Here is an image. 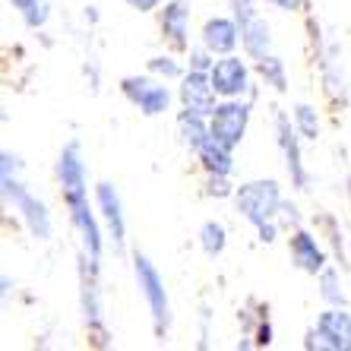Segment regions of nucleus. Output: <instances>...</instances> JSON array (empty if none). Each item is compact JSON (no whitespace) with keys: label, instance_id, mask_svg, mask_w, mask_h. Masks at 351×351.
<instances>
[{"label":"nucleus","instance_id":"nucleus-29","mask_svg":"<svg viewBox=\"0 0 351 351\" xmlns=\"http://www.w3.org/2000/svg\"><path fill=\"white\" fill-rule=\"evenodd\" d=\"M209 51V48H206ZM206 51H196L193 54V70H206V64H209V60H206Z\"/></svg>","mask_w":351,"mask_h":351},{"label":"nucleus","instance_id":"nucleus-4","mask_svg":"<svg viewBox=\"0 0 351 351\" xmlns=\"http://www.w3.org/2000/svg\"><path fill=\"white\" fill-rule=\"evenodd\" d=\"M58 174H60V187H64V199L70 209L80 203H89V199H86V165H82V158H80V146H76V143L60 152Z\"/></svg>","mask_w":351,"mask_h":351},{"label":"nucleus","instance_id":"nucleus-10","mask_svg":"<svg viewBox=\"0 0 351 351\" xmlns=\"http://www.w3.org/2000/svg\"><path fill=\"white\" fill-rule=\"evenodd\" d=\"M291 260L298 269L313 272V276L326 266V254H323L317 241H313L311 234H304V231H298V234L291 237Z\"/></svg>","mask_w":351,"mask_h":351},{"label":"nucleus","instance_id":"nucleus-25","mask_svg":"<svg viewBox=\"0 0 351 351\" xmlns=\"http://www.w3.org/2000/svg\"><path fill=\"white\" fill-rule=\"evenodd\" d=\"M231 3H234V13H237V23H241V25H244L247 19L256 16V10H254V3H250V0H231Z\"/></svg>","mask_w":351,"mask_h":351},{"label":"nucleus","instance_id":"nucleus-20","mask_svg":"<svg viewBox=\"0 0 351 351\" xmlns=\"http://www.w3.org/2000/svg\"><path fill=\"white\" fill-rule=\"evenodd\" d=\"M10 3H13V7L23 13L25 23L32 25V29L48 19V3H45V0H10Z\"/></svg>","mask_w":351,"mask_h":351},{"label":"nucleus","instance_id":"nucleus-7","mask_svg":"<svg viewBox=\"0 0 351 351\" xmlns=\"http://www.w3.org/2000/svg\"><path fill=\"white\" fill-rule=\"evenodd\" d=\"M215 86L213 80L203 73V70H193L190 76H184V86H180V101L187 111H196V114H213L215 111Z\"/></svg>","mask_w":351,"mask_h":351},{"label":"nucleus","instance_id":"nucleus-15","mask_svg":"<svg viewBox=\"0 0 351 351\" xmlns=\"http://www.w3.org/2000/svg\"><path fill=\"white\" fill-rule=\"evenodd\" d=\"M199 158H203V168L209 174H231V146L219 143L215 136H209L199 149Z\"/></svg>","mask_w":351,"mask_h":351},{"label":"nucleus","instance_id":"nucleus-1","mask_svg":"<svg viewBox=\"0 0 351 351\" xmlns=\"http://www.w3.org/2000/svg\"><path fill=\"white\" fill-rule=\"evenodd\" d=\"M278 206H282V199H278L276 180H250V184L237 190V209L247 221H254L256 228L276 215Z\"/></svg>","mask_w":351,"mask_h":351},{"label":"nucleus","instance_id":"nucleus-9","mask_svg":"<svg viewBox=\"0 0 351 351\" xmlns=\"http://www.w3.org/2000/svg\"><path fill=\"white\" fill-rule=\"evenodd\" d=\"M209 80H213L215 92L225 98H234L247 89V66L237 58H221L219 64L209 70Z\"/></svg>","mask_w":351,"mask_h":351},{"label":"nucleus","instance_id":"nucleus-26","mask_svg":"<svg viewBox=\"0 0 351 351\" xmlns=\"http://www.w3.org/2000/svg\"><path fill=\"white\" fill-rule=\"evenodd\" d=\"M209 193L213 196H228V184H225V174H213V180H209Z\"/></svg>","mask_w":351,"mask_h":351},{"label":"nucleus","instance_id":"nucleus-22","mask_svg":"<svg viewBox=\"0 0 351 351\" xmlns=\"http://www.w3.org/2000/svg\"><path fill=\"white\" fill-rule=\"evenodd\" d=\"M260 73L266 76V80H269L278 92H285L288 80H285V66H282V60H278V58H263L260 60Z\"/></svg>","mask_w":351,"mask_h":351},{"label":"nucleus","instance_id":"nucleus-21","mask_svg":"<svg viewBox=\"0 0 351 351\" xmlns=\"http://www.w3.org/2000/svg\"><path fill=\"white\" fill-rule=\"evenodd\" d=\"M294 121H298V130H301L304 136H307V139H317L319 121H317V111H313L311 105H298V111H294Z\"/></svg>","mask_w":351,"mask_h":351},{"label":"nucleus","instance_id":"nucleus-27","mask_svg":"<svg viewBox=\"0 0 351 351\" xmlns=\"http://www.w3.org/2000/svg\"><path fill=\"white\" fill-rule=\"evenodd\" d=\"M133 10H139V13H149V10H156L162 0H127Z\"/></svg>","mask_w":351,"mask_h":351},{"label":"nucleus","instance_id":"nucleus-12","mask_svg":"<svg viewBox=\"0 0 351 351\" xmlns=\"http://www.w3.org/2000/svg\"><path fill=\"white\" fill-rule=\"evenodd\" d=\"M241 41H244L250 58H256V60L269 58V25H266V19H260V16L247 19L241 25Z\"/></svg>","mask_w":351,"mask_h":351},{"label":"nucleus","instance_id":"nucleus-18","mask_svg":"<svg viewBox=\"0 0 351 351\" xmlns=\"http://www.w3.org/2000/svg\"><path fill=\"white\" fill-rule=\"evenodd\" d=\"M178 127H180V136H184V143H187L190 149H196V152L203 149L206 139L213 136V133L206 130L203 114H196V111H184V114H180V121H178Z\"/></svg>","mask_w":351,"mask_h":351},{"label":"nucleus","instance_id":"nucleus-17","mask_svg":"<svg viewBox=\"0 0 351 351\" xmlns=\"http://www.w3.org/2000/svg\"><path fill=\"white\" fill-rule=\"evenodd\" d=\"M70 213H73V225L80 228L82 241H86V247H89L92 260H95L98 250H101V237H98V225H95V219H92V213H89V203L73 206Z\"/></svg>","mask_w":351,"mask_h":351},{"label":"nucleus","instance_id":"nucleus-24","mask_svg":"<svg viewBox=\"0 0 351 351\" xmlns=\"http://www.w3.org/2000/svg\"><path fill=\"white\" fill-rule=\"evenodd\" d=\"M149 70L158 76H168V80H174V76H180V66L174 64L171 58H152L149 60Z\"/></svg>","mask_w":351,"mask_h":351},{"label":"nucleus","instance_id":"nucleus-14","mask_svg":"<svg viewBox=\"0 0 351 351\" xmlns=\"http://www.w3.org/2000/svg\"><path fill=\"white\" fill-rule=\"evenodd\" d=\"M98 206H101V213L108 219V228L114 234V241L121 244L123 241V213H121V196L111 184H98Z\"/></svg>","mask_w":351,"mask_h":351},{"label":"nucleus","instance_id":"nucleus-28","mask_svg":"<svg viewBox=\"0 0 351 351\" xmlns=\"http://www.w3.org/2000/svg\"><path fill=\"white\" fill-rule=\"evenodd\" d=\"M272 7H278V10H288V13H291V10H301V3L304 0H269Z\"/></svg>","mask_w":351,"mask_h":351},{"label":"nucleus","instance_id":"nucleus-6","mask_svg":"<svg viewBox=\"0 0 351 351\" xmlns=\"http://www.w3.org/2000/svg\"><path fill=\"white\" fill-rule=\"evenodd\" d=\"M123 95L130 98L133 105L149 117L168 111V101H171V92L165 89V86H158V82H152V80H139V76L123 80Z\"/></svg>","mask_w":351,"mask_h":351},{"label":"nucleus","instance_id":"nucleus-19","mask_svg":"<svg viewBox=\"0 0 351 351\" xmlns=\"http://www.w3.org/2000/svg\"><path fill=\"white\" fill-rule=\"evenodd\" d=\"M199 241H203V250L209 256H219L225 250V228L219 221H206L203 231H199Z\"/></svg>","mask_w":351,"mask_h":351},{"label":"nucleus","instance_id":"nucleus-23","mask_svg":"<svg viewBox=\"0 0 351 351\" xmlns=\"http://www.w3.org/2000/svg\"><path fill=\"white\" fill-rule=\"evenodd\" d=\"M319 285H323V298H326L329 304H345V298H342V291L335 288V272H323V278H319Z\"/></svg>","mask_w":351,"mask_h":351},{"label":"nucleus","instance_id":"nucleus-13","mask_svg":"<svg viewBox=\"0 0 351 351\" xmlns=\"http://www.w3.org/2000/svg\"><path fill=\"white\" fill-rule=\"evenodd\" d=\"M187 25H190V7L184 0H171L162 13L165 35H168L174 45H184V41H187Z\"/></svg>","mask_w":351,"mask_h":351},{"label":"nucleus","instance_id":"nucleus-2","mask_svg":"<svg viewBox=\"0 0 351 351\" xmlns=\"http://www.w3.org/2000/svg\"><path fill=\"white\" fill-rule=\"evenodd\" d=\"M3 196H7L10 203H13L19 213H23V219L29 221V228H32L35 237H48L51 234V219H48V209H45V203H38L35 196L25 193L23 184H19L16 178H10L7 168H3Z\"/></svg>","mask_w":351,"mask_h":351},{"label":"nucleus","instance_id":"nucleus-5","mask_svg":"<svg viewBox=\"0 0 351 351\" xmlns=\"http://www.w3.org/2000/svg\"><path fill=\"white\" fill-rule=\"evenodd\" d=\"M136 282L146 294V304L152 317H156V326L165 329L168 326V294H165V285H162V276L156 272V266L146 260V256H136Z\"/></svg>","mask_w":351,"mask_h":351},{"label":"nucleus","instance_id":"nucleus-16","mask_svg":"<svg viewBox=\"0 0 351 351\" xmlns=\"http://www.w3.org/2000/svg\"><path fill=\"white\" fill-rule=\"evenodd\" d=\"M278 139H282V149H285V158H288V171H291L294 184L304 187V168H301V152H298V139H294V130L288 117H278Z\"/></svg>","mask_w":351,"mask_h":351},{"label":"nucleus","instance_id":"nucleus-8","mask_svg":"<svg viewBox=\"0 0 351 351\" xmlns=\"http://www.w3.org/2000/svg\"><path fill=\"white\" fill-rule=\"evenodd\" d=\"M317 339L319 348H335V351H348L351 348V317L345 311H326L317 319Z\"/></svg>","mask_w":351,"mask_h":351},{"label":"nucleus","instance_id":"nucleus-11","mask_svg":"<svg viewBox=\"0 0 351 351\" xmlns=\"http://www.w3.org/2000/svg\"><path fill=\"white\" fill-rule=\"evenodd\" d=\"M237 45V25L231 19H209L203 29V48H209L213 54H231Z\"/></svg>","mask_w":351,"mask_h":351},{"label":"nucleus","instance_id":"nucleus-3","mask_svg":"<svg viewBox=\"0 0 351 351\" xmlns=\"http://www.w3.org/2000/svg\"><path fill=\"white\" fill-rule=\"evenodd\" d=\"M244 130H247V105H241V101H225L209 117V133L231 149L244 139Z\"/></svg>","mask_w":351,"mask_h":351}]
</instances>
